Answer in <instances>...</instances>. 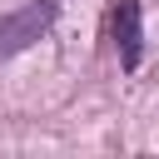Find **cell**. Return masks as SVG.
<instances>
[{
  "label": "cell",
  "instance_id": "obj_1",
  "mask_svg": "<svg viewBox=\"0 0 159 159\" xmlns=\"http://www.w3.org/2000/svg\"><path fill=\"white\" fill-rule=\"evenodd\" d=\"M55 20H60V0H25L20 10H5L0 15V65L25 55L35 40H45Z\"/></svg>",
  "mask_w": 159,
  "mask_h": 159
},
{
  "label": "cell",
  "instance_id": "obj_2",
  "mask_svg": "<svg viewBox=\"0 0 159 159\" xmlns=\"http://www.w3.org/2000/svg\"><path fill=\"white\" fill-rule=\"evenodd\" d=\"M109 30H114L119 65L124 70H139V60H144V15H139V0H119L114 15H109Z\"/></svg>",
  "mask_w": 159,
  "mask_h": 159
}]
</instances>
